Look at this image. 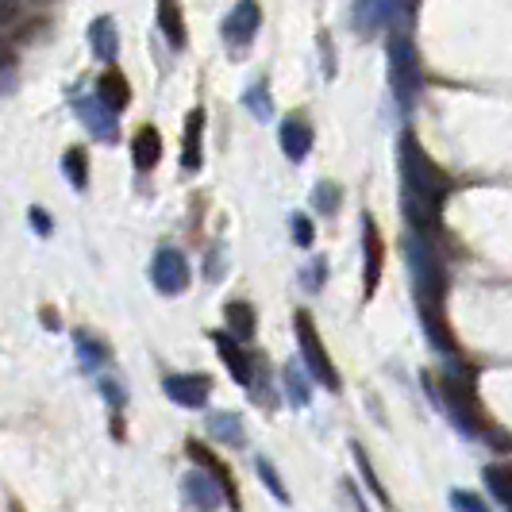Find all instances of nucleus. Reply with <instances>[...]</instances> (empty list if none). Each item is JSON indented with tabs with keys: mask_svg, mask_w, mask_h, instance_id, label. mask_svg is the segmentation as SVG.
<instances>
[{
	"mask_svg": "<svg viewBox=\"0 0 512 512\" xmlns=\"http://www.w3.org/2000/svg\"><path fill=\"white\" fill-rule=\"evenodd\" d=\"M424 385L432 389V397L447 409V416L459 424L466 436H493V420H489V412L482 409V401H478V393H474V370H470L466 378L443 374L439 385L432 374H424Z\"/></svg>",
	"mask_w": 512,
	"mask_h": 512,
	"instance_id": "1",
	"label": "nucleus"
},
{
	"mask_svg": "<svg viewBox=\"0 0 512 512\" xmlns=\"http://www.w3.org/2000/svg\"><path fill=\"white\" fill-rule=\"evenodd\" d=\"M405 258H409L412 285H416V308H447V266L432 239L412 231L405 239Z\"/></svg>",
	"mask_w": 512,
	"mask_h": 512,
	"instance_id": "2",
	"label": "nucleus"
},
{
	"mask_svg": "<svg viewBox=\"0 0 512 512\" xmlns=\"http://www.w3.org/2000/svg\"><path fill=\"white\" fill-rule=\"evenodd\" d=\"M397 166H401L405 189L420 193V197H428V201H436V205L447 201V193H451V178L439 170L436 158L420 147V139H416L412 131H405V135H401V143H397Z\"/></svg>",
	"mask_w": 512,
	"mask_h": 512,
	"instance_id": "3",
	"label": "nucleus"
},
{
	"mask_svg": "<svg viewBox=\"0 0 512 512\" xmlns=\"http://www.w3.org/2000/svg\"><path fill=\"white\" fill-rule=\"evenodd\" d=\"M389 81H393V97L401 101V108H412L420 85H424V66H420V54H416L409 31L389 35Z\"/></svg>",
	"mask_w": 512,
	"mask_h": 512,
	"instance_id": "4",
	"label": "nucleus"
},
{
	"mask_svg": "<svg viewBox=\"0 0 512 512\" xmlns=\"http://www.w3.org/2000/svg\"><path fill=\"white\" fill-rule=\"evenodd\" d=\"M293 332H297V343H301V362H305L308 374H312L320 385H328L332 393H339V389H343V382H339V370H335L332 359H328L324 343H320V332H316L312 312L297 308V316H293Z\"/></svg>",
	"mask_w": 512,
	"mask_h": 512,
	"instance_id": "5",
	"label": "nucleus"
},
{
	"mask_svg": "<svg viewBox=\"0 0 512 512\" xmlns=\"http://www.w3.org/2000/svg\"><path fill=\"white\" fill-rule=\"evenodd\" d=\"M409 12H412L409 0H355V8H351V24H355V35L374 39L382 27L401 24Z\"/></svg>",
	"mask_w": 512,
	"mask_h": 512,
	"instance_id": "6",
	"label": "nucleus"
},
{
	"mask_svg": "<svg viewBox=\"0 0 512 512\" xmlns=\"http://www.w3.org/2000/svg\"><path fill=\"white\" fill-rule=\"evenodd\" d=\"M258 27H262V8H258V0H239L228 12V20H224V43H228L231 58H247Z\"/></svg>",
	"mask_w": 512,
	"mask_h": 512,
	"instance_id": "7",
	"label": "nucleus"
},
{
	"mask_svg": "<svg viewBox=\"0 0 512 512\" xmlns=\"http://www.w3.org/2000/svg\"><path fill=\"white\" fill-rule=\"evenodd\" d=\"M151 282H154V289H158L162 297H178V293H185V289H189L193 274H189V262H185V255H181L178 247H162V251L154 255Z\"/></svg>",
	"mask_w": 512,
	"mask_h": 512,
	"instance_id": "8",
	"label": "nucleus"
},
{
	"mask_svg": "<svg viewBox=\"0 0 512 512\" xmlns=\"http://www.w3.org/2000/svg\"><path fill=\"white\" fill-rule=\"evenodd\" d=\"M166 397L181 405V409H205L208 405V393H212V378L208 374H170L166 382Z\"/></svg>",
	"mask_w": 512,
	"mask_h": 512,
	"instance_id": "9",
	"label": "nucleus"
},
{
	"mask_svg": "<svg viewBox=\"0 0 512 512\" xmlns=\"http://www.w3.org/2000/svg\"><path fill=\"white\" fill-rule=\"evenodd\" d=\"M77 116H81V124L93 131L101 143H116V135H120V116H116V108H108L101 97H77Z\"/></svg>",
	"mask_w": 512,
	"mask_h": 512,
	"instance_id": "10",
	"label": "nucleus"
},
{
	"mask_svg": "<svg viewBox=\"0 0 512 512\" xmlns=\"http://www.w3.org/2000/svg\"><path fill=\"white\" fill-rule=\"evenodd\" d=\"M181 497H185L189 509H220V505H228L224 489H220V482H216L208 470L185 474V478H181Z\"/></svg>",
	"mask_w": 512,
	"mask_h": 512,
	"instance_id": "11",
	"label": "nucleus"
},
{
	"mask_svg": "<svg viewBox=\"0 0 512 512\" xmlns=\"http://www.w3.org/2000/svg\"><path fill=\"white\" fill-rule=\"evenodd\" d=\"M208 335H212V343H216V351H220V359H224L231 378L243 385V389H251V382H255V359L239 347V339L231 332H208Z\"/></svg>",
	"mask_w": 512,
	"mask_h": 512,
	"instance_id": "12",
	"label": "nucleus"
},
{
	"mask_svg": "<svg viewBox=\"0 0 512 512\" xmlns=\"http://www.w3.org/2000/svg\"><path fill=\"white\" fill-rule=\"evenodd\" d=\"M362 255H366V297H374V289H378L385 270V239L374 216L362 220Z\"/></svg>",
	"mask_w": 512,
	"mask_h": 512,
	"instance_id": "13",
	"label": "nucleus"
},
{
	"mask_svg": "<svg viewBox=\"0 0 512 512\" xmlns=\"http://www.w3.org/2000/svg\"><path fill=\"white\" fill-rule=\"evenodd\" d=\"M185 455H189V459L197 462L201 470H208V474H212V478L220 482V489H224V497H228V509H239V489H235V478H231L228 466H224V462L216 459V455L208 451V447L201 443V439H189V443H185Z\"/></svg>",
	"mask_w": 512,
	"mask_h": 512,
	"instance_id": "14",
	"label": "nucleus"
},
{
	"mask_svg": "<svg viewBox=\"0 0 512 512\" xmlns=\"http://www.w3.org/2000/svg\"><path fill=\"white\" fill-rule=\"evenodd\" d=\"M439 208L436 201H428V197H420V193H412L405 189V220H409V228L416 235H424V239H432L443 231V220H439Z\"/></svg>",
	"mask_w": 512,
	"mask_h": 512,
	"instance_id": "15",
	"label": "nucleus"
},
{
	"mask_svg": "<svg viewBox=\"0 0 512 512\" xmlns=\"http://www.w3.org/2000/svg\"><path fill=\"white\" fill-rule=\"evenodd\" d=\"M278 143H282V151L289 162H305L308 151H312V128H308V120L297 112V116H289L278 131Z\"/></svg>",
	"mask_w": 512,
	"mask_h": 512,
	"instance_id": "16",
	"label": "nucleus"
},
{
	"mask_svg": "<svg viewBox=\"0 0 512 512\" xmlns=\"http://www.w3.org/2000/svg\"><path fill=\"white\" fill-rule=\"evenodd\" d=\"M158 158H162V135H158L154 124H143L131 135V162H135L139 174H147V170L158 166Z\"/></svg>",
	"mask_w": 512,
	"mask_h": 512,
	"instance_id": "17",
	"label": "nucleus"
},
{
	"mask_svg": "<svg viewBox=\"0 0 512 512\" xmlns=\"http://www.w3.org/2000/svg\"><path fill=\"white\" fill-rule=\"evenodd\" d=\"M208 436L220 439L224 447L231 451H239V447H247V428H243V420L235 416V412H208Z\"/></svg>",
	"mask_w": 512,
	"mask_h": 512,
	"instance_id": "18",
	"label": "nucleus"
},
{
	"mask_svg": "<svg viewBox=\"0 0 512 512\" xmlns=\"http://www.w3.org/2000/svg\"><path fill=\"white\" fill-rule=\"evenodd\" d=\"M89 47L93 54L101 58V62H116V54H120V35H116V20L112 16H97L93 24H89Z\"/></svg>",
	"mask_w": 512,
	"mask_h": 512,
	"instance_id": "19",
	"label": "nucleus"
},
{
	"mask_svg": "<svg viewBox=\"0 0 512 512\" xmlns=\"http://www.w3.org/2000/svg\"><path fill=\"white\" fill-rule=\"evenodd\" d=\"M201 135H205V108H193L189 112V120H185V147H181V166L189 170V174H197L201 170Z\"/></svg>",
	"mask_w": 512,
	"mask_h": 512,
	"instance_id": "20",
	"label": "nucleus"
},
{
	"mask_svg": "<svg viewBox=\"0 0 512 512\" xmlns=\"http://www.w3.org/2000/svg\"><path fill=\"white\" fill-rule=\"evenodd\" d=\"M74 343H77V359H81V370L85 374H97L101 366H108L112 362V347L104 343V339H97L93 332H74Z\"/></svg>",
	"mask_w": 512,
	"mask_h": 512,
	"instance_id": "21",
	"label": "nucleus"
},
{
	"mask_svg": "<svg viewBox=\"0 0 512 512\" xmlns=\"http://www.w3.org/2000/svg\"><path fill=\"white\" fill-rule=\"evenodd\" d=\"M158 27H162V35H166V43L174 47V51H185V43H189V35H185V12H181L178 0H158Z\"/></svg>",
	"mask_w": 512,
	"mask_h": 512,
	"instance_id": "22",
	"label": "nucleus"
},
{
	"mask_svg": "<svg viewBox=\"0 0 512 512\" xmlns=\"http://www.w3.org/2000/svg\"><path fill=\"white\" fill-rule=\"evenodd\" d=\"M97 97H101L108 108H116V112H124L131 104V85H128V77L120 74L116 66H108L101 74V81H97Z\"/></svg>",
	"mask_w": 512,
	"mask_h": 512,
	"instance_id": "23",
	"label": "nucleus"
},
{
	"mask_svg": "<svg viewBox=\"0 0 512 512\" xmlns=\"http://www.w3.org/2000/svg\"><path fill=\"white\" fill-rule=\"evenodd\" d=\"M224 320H228V332L235 335L239 343L255 339L258 316H255V308L247 305V301H228V305H224Z\"/></svg>",
	"mask_w": 512,
	"mask_h": 512,
	"instance_id": "24",
	"label": "nucleus"
},
{
	"mask_svg": "<svg viewBox=\"0 0 512 512\" xmlns=\"http://www.w3.org/2000/svg\"><path fill=\"white\" fill-rule=\"evenodd\" d=\"M486 486H489V493L497 497L501 509H512V466L509 462H489Z\"/></svg>",
	"mask_w": 512,
	"mask_h": 512,
	"instance_id": "25",
	"label": "nucleus"
},
{
	"mask_svg": "<svg viewBox=\"0 0 512 512\" xmlns=\"http://www.w3.org/2000/svg\"><path fill=\"white\" fill-rule=\"evenodd\" d=\"M282 378H285V393H289V405H293V409H305L308 401H312V385H308L301 362H289Z\"/></svg>",
	"mask_w": 512,
	"mask_h": 512,
	"instance_id": "26",
	"label": "nucleus"
},
{
	"mask_svg": "<svg viewBox=\"0 0 512 512\" xmlns=\"http://www.w3.org/2000/svg\"><path fill=\"white\" fill-rule=\"evenodd\" d=\"M62 174H66V181L74 185L77 193H85V185H89V158H85V147H70V151L62 154Z\"/></svg>",
	"mask_w": 512,
	"mask_h": 512,
	"instance_id": "27",
	"label": "nucleus"
},
{
	"mask_svg": "<svg viewBox=\"0 0 512 512\" xmlns=\"http://www.w3.org/2000/svg\"><path fill=\"white\" fill-rule=\"evenodd\" d=\"M243 104L255 112V120H262V124L274 116V97H270V85H266V81H255V85L243 93Z\"/></svg>",
	"mask_w": 512,
	"mask_h": 512,
	"instance_id": "28",
	"label": "nucleus"
},
{
	"mask_svg": "<svg viewBox=\"0 0 512 512\" xmlns=\"http://www.w3.org/2000/svg\"><path fill=\"white\" fill-rule=\"evenodd\" d=\"M339 201H343V189L332 185V181H320V185L312 189V208H316L320 216H332L335 208H339Z\"/></svg>",
	"mask_w": 512,
	"mask_h": 512,
	"instance_id": "29",
	"label": "nucleus"
},
{
	"mask_svg": "<svg viewBox=\"0 0 512 512\" xmlns=\"http://www.w3.org/2000/svg\"><path fill=\"white\" fill-rule=\"evenodd\" d=\"M355 462H359V474H362V482H366V486H370V493H374V497H378V505H385V509H389V505H393V501H389V493H385V489H382V482H378V474H374V466H370V455H366V451H362L359 443H355Z\"/></svg>",
	"mask_w": 512,
	"mask_h": 512,
	"instance_id": "30",
	"label": "nucleus"
},
{
	"mask_svg": "<svg viewBox=\"0 0 512 512\" xmlns=\"http://www.w3.org/2000/svg\"><path fill=\"white\" fill-rule=\"evenodd\" d=\"M324 274H328V262H324V258H312L305 270H301V285H305L308 293H320V285H324Z\"/></svg>",
	"mask_w": 512,
	"mask_h": 512,
	"instance_id": "31",
	"label": "nucleus"
},
{
	"mask_svg": "<svg viewBox=\"0 0 512 512\" xmlns=\"http://www.w3.org/2000/svg\"><path fill=\"white\" fill-rule=\"evenodd\" d=\"M255 466H258V478H262V482L270 486V493H274V497H278L282 505H289V493H285L282 478H278V470H274V466H270V462H266V459H258Z\"/></svg>",
	"mask_w": 512,
	"mask_h": 512,
	"instance_id": "32",
	"label": "nucleus"
},
{
	"mask_svg": "<svg viewBox=\"0 0 512 512\" xmlns=\"http://www.w3.org/2000/svg\"><path fill=\"white\" fill-rule=\"evenodd\" d=\"M101 393H104V401L112 405V409H124L128 405V389H124V382L120 378H101Z\"/></svg>",
	"mask_w": 512,
	"mask_h": 512,
	"instance_id": "33",
	"label": "nucleus"
},
{
	"mask_svg": "<svg viewBox=\"0 0 512 512\" xmlns=\"http://www.w3.org/2000/svg\"><path fill=\"white\" fill-rule=\"evenodd\" d=\"M289 231H293V243H297V247H312V239H316L308 216H293V220H289Z\"/></svg>",
	"mask_w": 512,
	"mask_h": 512,
	"instance_id": "34",
	"label": "nucleus"
},
{
	"mask_svg": "<svg viewBox=\"0 0 512 512\" xmlns=\"http://www.w3.org/2000/svg\"><path fill=\"white\" fill-rule=\"evenodd\" d=\"M205 278L208 282H220L224 278V247L220 243L212 247V255H205Z\"/></svg>",
	"mask_w": 512,
	"mask_h": 512,
	"instance_id": "35",
	"label": "nucleus"
},
{
	"mask_svg": "<svg viewBox=\"0 0 512 512\" xmlns=\"http://www.w3.org/2000/svg\"><path fill=\"white\" fill-rule=\"evenodd\" d=\"M451 505H455V509H466V512H482V509H486V501H482V497H474V493H462V489H455V493H451Z\"/></svg>",
	"mask_w": 512,
	"mask_h": 512,
	"instance_id": "36",
	"label": "nucleus"
},
{
	"mask_svg": "<svg viewBox=\"0 0 512 512\" xmlns=\"http://www.w3.org/2000/svg\"><path fill=\"white\" fill-rule=\"evenodd\" d=\"M27 216H31V228L39 231V235H51V216H47V212H43V208H31V212H27Z\"/></svg>",
	"mask_w": 512,
	"mask_h": 512,
	"instance_id": "37",
	"label": "nucleus"
},
{
	"mask_svg": "<svg viewBox=\"0 0 512 512\" xmlns=\"http://www.w3.org/2000/svg\"><path fill=\"white\" fill-rule=\"evenodd\" d=\"M20 20V8H16V0H0V27L16 24Z\"/></svg>",
	"mask_w": 512,
	"mask_h": 512,
	"instance_id": "38",
	"label": "nucleus"
},
{
	"mask_svg": "<svg viewBox=\"0 0 512 512\" xmlns=\"http://www.w3.org/2000/svg\"><path fill=\"white\" fill-rule=\"evenodd\" d=\"M320 51H324V77H335V51L328 47V35L320 31Z\"/></svg>",
	"mask_w": 512,
	"mask_h": 512,
	"instance_id": "39",
	"label": "nucleus"
},
{
	"mask_svg": "<svg viewBox=\"0 0 512 512\" xmlns=\"http://www.w3.org/2000/svg\"><path fill=\"white\" fill-rule=\"evenodd\" d=\"M39 320H43V328H47V332H58V328H62V316H58L51 305L39 308Z\"/></svg>",
	"mask_w": 512,
	"mask_h": 512,
	"instance_id": "40",
	"label": "nucleus"
},
{
	"mask_svg": "<svg viewBox=\"0 0 512 512\" xmlns=\"http://www.w3.org/2000/svg\"><path fill=\"white\" fill-rule=\"evenodd\" d=\"M8 62H12V47L0 39V66H8Z\"/></svg>",
	"mask_w": 512,
	"mask_h": 512,
	"instance_id": "41",
	"label": "nucleus"
}]
</instances>
